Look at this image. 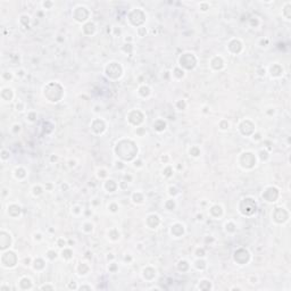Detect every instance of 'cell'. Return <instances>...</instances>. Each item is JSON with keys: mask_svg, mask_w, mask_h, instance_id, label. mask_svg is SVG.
<instances>
[{"mask_svg": "<svg viewBox=\"0 0 291 291\" xmlns=\"http://www.w3.org/2000/svg\"><path fill=\"white\" fill-rule=\"evenodd\" d=\"M168 194L171 196V197H175V196H178V190L176 189V187H173V185H171L168 188Z\"/></svg>", "mask_w": 291, "mask_h": 291, "instance_id": "60d3db41", "label": "cell"}, {"mask_svg": "<svg viewBox=\"0 0 291 291\" xmlns=\"http://www.w3.org/2000/svg\"><path fill=\"white\" fill-rule=\"evenodd\" d=\"M56 244L58 246V248H60V249H64L65 247H67L68 244H67V240L64 238H58L56 241Z\"/></svg>", "mask_w": 291, "mask_h": 291, "instance_id": "8d00e7d4", "label": "cell"}, {"mask_svg": "<svg viewBox=\"0 0 291 291\" xmlns=\"http://www.w3.org/2000/svg\"><path fill=\"white\" fill-rule=\"evenodd\" d=\"M268 73L272 78H280L284 74V68L281 64L278 63H273L272 65L268 67Z\"/></svg>", "mask_w": 291, "mask_h": 291, "instance_id": "9c48e42d", "label": "cell"}, {"mask_svg": "<svg viewBox=\"0 0 291 291\" xmlns=\"http://www.w3.org/2000/svg\"><path fill=\"white\" fill-rule=\"evenodd\" d=\"M194 255L198 257V258H203L205 257V255H206V251H205V249H203V247H199L196 249V253H194Z\"/></svg>", "mask_w": 291, "mask_h": 291, "instance_id": "ab89813d", "label": "cell"}, {"mask_svg": "<svg viewBox=\"0 0 291 291\" xmlns=\"http://www.w3.org/2000/svg\"><path fill=\"white\" fill-rule=\"evenodd\" d=\"M224 66H225V62L221 56H215L210 59V67L215 71H221L224 68Z\"/></svg>", "mask_w": 291, "mask_h": 291, "instance_id": "7c38bea8", "label": "cell"}, {"mask_svg": "<svg viewBox=\"0 0 291 291\" xmlns=\"http://www.w3.org/2000/svg\"><path fill=\"white\" fill-rule=\"evenodd\" d=\"M198 289H200V290H210V289H213V287H212V283H210L209 280H201V281H199Z\"/></svg>", "mask_w": 291, "mask_h": 291, "instance_id": "cb8c5ba5", "label": "cell"}, {"mask_svg": "<svg viewBox=\"0 0 291 291\" xmlns=\"http://www.w3.org/2000/svg\"><path fill=\"white\" fill-rule=\"evenodd\" d=\"M153 130H156L157 132H163L166 130V126H167V124H166V122L164 121V119L162 118H158L156 119L155 122H153Z\"/></svg>", "mask_w": 291, "mask_h": 291, "instance_id": "d6986e66", "label": "cell"}, {"mask_svg": "<svg viewBox=\"0 0 291 291\" xmlns=\"http://www.w3.org/2000/svg\"><path fill=\"white\" fill-rule=\"evenodd\" d=\"M35 118H37V114H35L34 112H30V113H28V115L26 116V119H28V121H30V122H34Z\"/></svg>", "mask_w": 291, "mask_h": 291, "instance_id": "ee69618b", "label": "cell"}, {"mask_svg": "<svg viewBox=\"0 0 291 291\" xmlns=\"http://www.w3.org/2000/svg\"><path fill=\"white\" fill-rule=\"evenodd\" d=\"M119 209V206L118 203H115V201H113V203H108V210H109L110 213H117Z\"/></svg>", "mask_w": 291, "mask_h": 291, "instance_id": "e575fe53", "label": "cell"}, {"mask_svg": "<svg viewBox=\"0 0 291 291\" xmlns=\"http://www.w3.org/2000/svg\"><path fill=\"white\" fill-rule=\"evenodd\" d=\"M46 257H47L48 259L53 260V259H56L57 257H58V253H57L55 249H49V250L46 253Z\"/></svg>", "mask_w": 291, "mask_h": 291, "instance_id": "1f68e13d", "label": "cell"}, {"mask_svg": "<svg viewBox=\"0 0 291 291\" xmlns=\"http://www.w3.org/2000/svg\"><path fill=\"white\" fill-rule=\"evenodd\" d=\"M107 235H108V239L110 241H118L119 238H121V233H119L117 228H110Z\"/></svg>", "mask_w": 291, "mask_h": 291, "instance_id": "44dd1931", "label": "cell"}, {"mask_svg": "<svg viewBox=\"0 0 291 291\" xmlns=\"http://www.w3.org/2000/svg\"><path fill=\"white\" fill-rule=\"evenodd\" d=\"M137 32H138V34L140 38H143V37H146V34H147V28H143V26H139V28H137Z\"/></svg>", "mask_w": 291, "mask_h": 291, "instance_id": "b9f144b4", "label": "cell"}, {"mask_svg": "<svg viewBox=\"0 0 291 291\" xmlns=\"http://www.w3.org/2000/svg\"><path fill=\"white\" fill-rule=\"evenodd\" d=\"M153 214L148 215L147 218H146V224H147L148 228H151V230H156L160 224V217L159 216H157L156 218H155V221L153 219Z\"/></svg>", "mask_w": 291, "mask_h": 291, "instance_id": "5bb4252c", "label": "cell"}, {"mask_svg": "<svg viewBox=\"0 0 291 291\" xmlns=\"http://www.w3.org/2000/svg\"><path fill=\"white\" fill-rule=\"evenodd\" d=\"M200 153H201V150L198 146H192V147L189 149V155H190L191 157H193V158L199 157L200 156Z\"/></svg>", "mask_w": 291, "mask_h": 291, "instance_id": "83f0119b", "label": "cell"}, {"mask_svg": "<svg viewBox=\"0 0 291 291\" xmlns=\"http://www.w3.org/2000/svg\"><path fill=\"white\" fill-rule=\"evenodd\" d=\"M173 75L178 76V78H182L185 76V71H183L181 67H175L173 71Z\"/></svg>", "mask_w": 291, "mask_h": 291, "instance_id": "4dcf8cb0", "label": "cell"}, {"mask_svg": "<svg viewBox=\"0 0 291 291\" xmlns=\"http://www.w3.org/2000/svg\"><path fill=\"white\" fill-rule=\"evenodd\" d=\"M239 165L243 169H251L257 165V156L253 151H243L239 157Z\"/></svg>", "mask_w": 291, "mask_h": 291, "instance_id": "7a4b0ae2", "label": "cell"}, {"mask_svg": "<svg viewBox=\"0 0 291 291\" xmlns=\"http://www.w3.org/2000/svg\"><path fill=\"white\" fill-rule=\"evenodd\" d=\"M118 188H119L118 184H117L114 180H112V178H107L106 181H105V183H103V189H105L107 192H109V193L115 192Z\"/></svg>", "mask_w": 291, "mask_h": 291, "instance_id": "9a60e30c", "label": "cell"}, {"mask_svg": "<svg viewBox=\"0 0 291 291\" xmlns=\"http://www.w3.org/2000/svg\"><path fill=\"white\" fill-rule=\"evenodd\" d=\"M25 284V289L24 290H26V289H31L32 288V280L30 278H28V276H24V278H22L21 280H19V285H23Z\"/></svg>", "mask_w": 291, "mask_h": 291, "instance_id": "f1b7e54d", "label": "cell"}, {"mask_svg": "<svg viewBox=\"0 0 291 291\" xmlns=\"http://www.w3.org/2000/svg\"><path fill=\"white\" fill-rule=\"evenodd\" d=\"M93 228H94L93 224H92L91 222H89V221H87V222H84L83 224H82L81 230L83 232H85V233H91V232L93 231Z\"/></svg>", "mask_w": 291, "mask_h": 291, "instance_id": "4316f807", "label": "cell"}, {"mask_svg": "<svg viewBox=\"0 0 291 291\" xmlns=\"http://www.w3.org/2000/svg\"><path fill=\"white\" fill-rule=\"evenodd\" d=\"M289 218H290V213L284 207H276L272 212V219L275 224L283 225L285 223H288Z\"/></svg>", "mask_w": 291, "mask_h": 291, "instance_id": "3957f363", "label": "cell"}, {"mask_svg": "<svg viewBox=\"0 0 291 291\" xmlns=\"http://www.w3.org/2000/svg\"><path fill=\"white\" fill-rule=\"evenodd\" d=\"M165 207H166V209H168V210H174V208L176 207L175 200H174V199H168V200H167V201L165 203Z\"/></svg>", "mask_w": 291, "mask_h": 291, "instance_id": "d590c367", "label": "cell"}, {"mask_svg": "<svg viewBox=\"0 0 291 291\" xmlns=\"http://www.w3.org/2000/svg\"><path fill=\"white\" fill-rule=\"evenodd\" d=\"M149 271H150V266L144 267V268L142 269V278H143V280H146V281H149V275H151L153 278H156V275H157V271L155 268H151V272H149Z\"/></svg>", "mask_w": 291, "mask_h": 291, "instance_id": "ffe728a7", "label": "cell"}, {"mask_svg": "<svg viewBox=\"0 0 291 291\" xmlns=\"http://www.w3.org/2000/svg\"><path fill=\"white\" fill-rule=\"evenodd\" d=\"M116 268H117V265H116V263H114V262H113V263H110L109 266H108V269H109L110 272H113V273L116 271Z\"/></svg>", "mask_w": 291, "mask_h": 291, "instance_id": "681fc988", "label": "cell"}, {"mask_svg": "<svg viewBox=\"0 0 291 291\" xmlns=\"http://www.w3.org/2000/svg\"><path fill=\"white\" fill-rule=\"evenodd\" d=\"M239 131L246 137H251L256 132V125H255V123L253 121H250L249 118H246L239 124Z\"/></svg>", "mask_w": 291, "mask_h": 291, "instance_id": "52a82bcc", "label": "cell"}, {"mask_svg": "<svg viewBox=\"0 0 291 291\" xmlns=\"http://www.w3.org/2000/svg\"><path fill=\"white\" fill-rule=\"evenodd\" d=\"M291 1H287L284 3L283 7H282V16L285 21H290L291 19Z\"/></svg>", "mask_w": 291, "mask_h": 291, "instance_id": "e0dca14e", "label": "cell"}, {"mask_svg": "<svg viewBox=\"0 0 291 291\" xmlns=\"http://www.w3.org/2000/svg\"><path fill=\"white\" fill-rule=\"evenodd\" d=\"M199 9H200L201 12H203V13H206L207 10L209 9V5H208V3H201L200 5H199Z\"/></svg>", "mask_w": 291, "mask_h": 291, "instance_id": "7bdbcfd3", "label": "cell"}, {"mask_svg": "<svg viewBox=\"0 0 291 291\" xmlns=\"http://www.w3.org/2000/svg\"><path fill=\"white\" fill-rule=\"evenodd\" d=\"M78 290H93V287L92 285H88V284H83L78 287Z\"/></svg>", "mask_w": 291, "mask_h": 291, "instance_id": "bcb514c9", "label": "cell"}, {"mask_svg": "<svg viewBox=\"0 0 291 291\" xmlns=\"http://www.w3.org/2000/svg\"><path fill=\"white\" fill-rule=\"evenodd\" d=\"M169 233H171V235H172L173 238H181L182 235L185 233V226L184 224H182V223H174V224H172L171 225V228H169Z\"/></svg>", "mask_w": 291, "mask_h": 291, "instance_id": "ba28073f", "label": "cell"}, {"mask_svg": "<svg viewBox=\"0 0 291 291\" xmlns=\"http://www.w3.org/2000/svg\"><path fill=\"white\" fill-rule=\"evenodd\" d=\"M32 194L34 196V197H39V196H41V194L43 193L44 189L42 188V185L41 184H34L33 187H32Z\"/></svg>", "mask_w": 291, "mask_h": 291, "instance_id": "d4e9b609", "label": "cell"}, {"mask_svg": "<svg viewBox=\"0 0 291 291\" xmlns=\"http://www.w3.org/2000/svg\"><path fill=\"white\" fill-rule=\"evenodd\" d=\"M33 239H34L35 241H42L43 240V237H42L41 233L38 232V233H34V234H33Z\"/></svg>", "mask_w": 291, "mask_h": 291, "instance_id": "c3c4849f", "label": "cell"}, {"mask_svg": "<svg viewBox=\"0 0 291 291\" xmlns=\"http://www.w3.org/2000/svg\"><path fill=\"white\" fill-rule=\"evenodd\" d=\"M97 178L103 180V178H108V173L105 168H98L97 169Z\"/></svg>", "mask_w": 291, "mask_h": 291, "instance_id": "836d02e7", "label": "cell"}, {"mask_svg": "<svg viewBox=\"0 0 291 291\" xmlns=\"http://www.w3.org/2000/svg\"><path fill=\"white\" fill-rule=\"evenodd\" d=\"M251 138H253V141H259V140H263V138H262V134L260 133H253V135H251Z\"/></svg>", "mask_w": 291, "mask_h": 291, "instance_id": "7dc6e473", "label": "cell"}, {"mask_svg": "<svg viewBox=\"0 0 291 291\" xmlns=\"http://www.w3.org/2000/svg\"><path fill=\"white\" fill-rule=\"evenodd\" d=\"M218 126L222 131H226V130H228V128H230V122L226 121V119H222V121L218 123Z\"/></svg>", "mask_w": 291, "mask_h": 291, "instance_id": "f35d334b", "label": "cell"}, {"mask_svg": "<svg viewBox=\"0 0 291 291\" xmlns=\"http://www.w3.org/2000/svg\"><path fill=\"white\" fill-rule=\"evenodd\" d=\"M262 198L266 203H273L278 201V199L280 198V190H278L276 187L274 185H269V187H266L265 189L262 192Z\"/></svg>", "mask_w": 291, "mask_h": 291, "instance_id": "5b68a950", "label": "cell"}, {"mask_svg": "<svg viewBox=\"0 0 291 291\" xmlns=\"http://www.w3.org/2000/svg\"><path fill=\"white\" fill-rule=\"evenodd\" d=\"M71 209H72V214L73 215H75V216H80L82 214V212H83V209L81 208L80 205H74Z\"/></svg>", "mask_w": 291, "mask_h": 291, "instance_id": "74e56055", "label": "cell"}, {"mask_svg": "<svg viewBox=\"0 0 291 291\" xmlns=\"http://www.w3.org/2000/svg\"><path fill=\"white\" fill-rule=\"evenodd\" d=\"M239 212L243 216H251L257 212V203L253 198H242L239 203Z\"/></svg>", "mask_w": 291, "mask_h": 291, "instance_id": "6da1fadb", "label": "cell"}, {"mask_svg": "<svg viewBox=\"0 0 291 291\" xmlns=\"http://www.w3.org/2000/svg\"><path fill=\"white\" fill-rule=\"evenodd\" d=\"M190 63L193 66L197 65V59L194 57V53H183L180 59H178V64H180V67H181L183 71L185 69H193V67L190 65Z\"/></svg>", "mask_w": 291, "mask_h": 291, "instance_id": "8992f818", "label": "cell"}, {"mask_svg": "<svg viewBox=\"0 0 291 291\" xmlns=\"http://www.w3.org/2000/svg\"><path fill=\"white\" fill-rule=\"evenodd\" d=\"M208 214H209L214 219H219L224 214V210H223V207L221 205H213L208 209Z\"/></svg>", "mask_w": 291, "mask_h": 291, "instance_id": "8fae6325", "label": "cell"}, {"mask_svg": "<svg viewBox=\"0 0 291 291\" xmlns=\"http://www.w3.org/2000/svg\"><path fill=\"white\" fill-rule=\"evenodd\" d=\"M225 231L228 233H234L237 231V225L232 221H228V223H225Z\"/></svg>", "mask_w": 291, "mask_h": 291, "instance_id": "f546056e", "label": "cell"}, {"mask_svg": "<svg viewBox=\"0 0 291 291\" xmlns=\"http://www.w3.org/2000/svg\"><path fill=\"white\" fill-rule=\"evenodd\" d=\"M60 257L63 258L64 260H69L73 258V250L71 248L65 247L64 249H62V253H60Z\"/></svg>", "mask_w": 291, "mask_h": 291, "instance_id": "7402d4cb", "label": "cell"}, {"mask_svg": "<svg viewBox=\"0 0 291 291\" xmlns=\"http://www.w3.org/2000/svg\"><path fill=\"white\" fill-rule=\"evenodd\" d=\"M163 175L165 178H171L173 175V167L171 165H166L163 169Z\"/></svg>", "mask_w": 291, "mask_h": 291, "instance_id": "d6a6232c", "label": "cell"}, {"mask_svg": "<svg viewBox=\"0 0 291 291\" xmlns=\"http://www.w3.org/2000/svg\"><path fill=\"white\" fill-rule=\"evenodd\" d=\"M55 285H51V284H43L40 287V290H55Z\"/></svg>", "mask_w": 291, "mask_h": 291, "instance_id": "f6af8a7d", "label": "cell"}, {"mask_svg": "<svg viewBox=\"0 0 291 291\" xmlns=\"http://www.w3.org/2000/svg\"><path fill=\"white\" fill-rule=\"evenodd\" d=\"M193 266L198 269V271H203V269L207 267V264L203 258H198V259L193 263Z\"/></svg>", "mask_w": 291, "mask_h": 291, "instance_id": "484cf974", "label": "cell"}, {"mask_svg": "<svg viewBox=\"0 0 291 291\" xmlns=\"http://www.w3.org/2000/svg\"><path fill=\"white\" fill-rule=\"evenodd\" d=\"M105 74L112 80H117L122 76L123 67L122 65L117 62H110L105 67Z\"/></svg>", "mask_w": 291, "mask_h": 291, "instance_id": "277c9868", "label": "cell"}, {"mask_svg": "<svg viewBox=\"0 0 291 291\" xmlns=\"http://www.w3.org/2000/svg\"><path fill=\"white\" fill-rule=\"evenodd\" d=\"M167 160H168V156L165 155V157H162V162H164V164H167Z\"/></svg>", "mask_w": 291, "mask_h": 291, "instance_id": "816d5d0a", "label": "cell"}, {"mask_svg": "<svg viewBox=\"0 0 291 291\" xmlns=\"http://www.w3.org/2000/svg\"><path fill=\"white\" fill-rule=\"evenodd\" d=\"M226 48H228V50L230 51L232 55H237L235 48H237V51L240 53L241 51H242V48H243V43H242V41H241L240 39H231V40L228 41V47Z\"/></svg>", "mask_w": 291, "mask_h": 291, "instance_id": "30bf717a", "label": "cell"}, {"mask_svg": "<svg viewBox=\"0 0 291 291\" xmlns=\"http://www.w3.org/2000/svg\"><path fill=\"white\" fill-rule=\"evenodd\" d=\"M76 272H78V275L81 276H85L88 275L89 272H90V266L88 265L87 263H78V265L76 266Z\"/></svg>", "mask_w": 291, "mask_h": 291, "instance_id": "2e32d148", "label": "cell"}, {"mask_svg": "<svg viewBox=\"0 0 291 291\" xmlns=\"http://www.w3.org/2000/svg\"><path fill=\"white\" fill-rule=\"evenodd\" d=\"M138 93L140 94V96H142L143 98H148L151 94V89L149 88L148 85L143 84V85H141L140 88H139Z\"/></svg>", "mask_w": 291, "mask_h": 291, "instance_id": "603a6c76", "label": "cell"}, {"mask_svg": "<svg viewBox=\"0 0 291 291\" xmlns=\"http://www.w3.org/2000/svg\"><path fill=\"white\" fill-rule=\"evenodd\" d=\"M131 199L135 205H141V203H144V196H143L142 192H140V191H135V192H133V193H132Z\"/></svg>", "mask_w": 291, "mask_h": 291, "instance_id": "ac0fdd59", "label": "cell"}, {"mask_svg": "<svg viewBox=\"0 0 291 291\" xmlns=\"http://www.w3.org/2000/svg\"><path fill=\"white\" fill-rule=\"evenodd\" d=\"M41 5H42V7H43L44 9H50L51 6L53 5V3H42Z\"/></svg>", "mask_w": 291, "mask_h": 291, "instance_id": "f907efd6", "label": "cell"}, {"mask_svg": "<svg viewBox=\"0 0 291 291\" xmlns=\"http://www.w3.org/2000/svg\"><path fill=\"white\" fill-rule=\"evenodd\" d=\"M241 253H240V250H235L234 251V262L235 263H238V260L240 259V258H243V262L246 264L249 262V259H250V253L247 250V249H241Z\"/></svg>", "mask_w": 291, "mask_h": 291, "instance_id": "4fadbf2b", "label": "cell"}]
</instances>
